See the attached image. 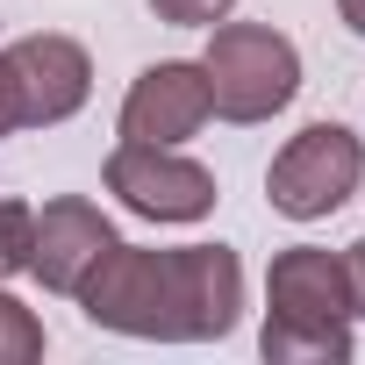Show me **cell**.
<instances>
[{
  "mask_svg": "<svg viewBox=\"0 0 365 365\" xmlns=\"http://www.w3.org/2000/svg\"><path fill=\"white\" fill-rule=\"evenodd\" d=\"M72 301L129 344H222L244 322L251 279L230 244H115Z\"/></svg>",
  "mask_w": 365,
  "mask_h": 365,
  "instance_id": "obj_1",
  "label": "cell"
},
{
  "mask_svg": "<svg viewBox=\"0 0 365 365\" xmlns=\"http://www.w3.org/2000/svg\"><path fill=\"white\" fill-rule=\"evenodd\" d=\"M258 351L272 365H351V351H358V308H351L344 251L287 244L265 265Z\"/></svg>",
  "mask_w": 365,
  "mask_h": 365,
  "instance_id": "obj_2",
  "label": "cell"
},
{
  "mask_svg": "<svg viewBox=\"0 0 365 365\" xmlns=\"http://www.w3.org/2000/svg\"><path fill=\"white\" fill-rule=\"evenodd\" d=\"M201 79H208V108L230 129H258L272 115L294 108L301 93V43L272 22H215L208 51H201Z\"/></svg>",
  "mask_w": 365,
  "mask_h": 365,
  "instance_id": "obj_3",
  "label": "cell"
},
{
  "mask_svg": "<svg viewBox=\"0 0 365 365\" xmlns=\"http://www.w3.org/2000/svg\"><path fill=\"white\" fill-rule=\"evenodd\" d=\"M101 187L136 222H158V230H194L222 201L215 165H201L187 143H136V136H115V150L101 165Z\"/></svg>",
  "mask_w": 365,
  "mask_h": 365,
  "instance_id": "obj_4",
  "label": "cell"
},
{
  "mask_svg": "<svg viewBox=\"0 0 365 365\" xmlns=\"http://www.w3.org/2000/svg\"><path fill=\"white\" fill-rule=\"evenodd\" d=\"M358 187H365V136L344 122L294 129L265 165V201L287 222H329L344 201H358Z\"/></svg>",
  "mask_w": 365,
  "mask_h": 365,
  "instance_id": "obj_5",
  "label": "cell"
},
{
  "mask_svg": "<svg viewBox=\"0 0 365 365\" xmlns=\"http://www.w3.org/2000/svg\"><path fill=\"white\" fill-rule=\"evenodd\" d=\"M208 122H215V108H208L201 58H158V65H143L129 79L122 108H115V136H136V143H194Z\"/></svg>",
  "mask_w": 365,
  "mask_h": 365,
  "instance_id": "obj_6",
  "label": "cell"
},
{
  "mask_svg": "<svg viewBox=\"0 0 365 365\" xmlns=\"http://www.w3.org/2000/svg\"><path fill=\"white\" fill-rule=\"evenodd\" d=\"M15 65V86H22V129H58L72 122L86 101H93V58L79 36L65 29H29L15 43H0Z\"/></svg>",
  "mask_w": 365,
  "mask_h": 365,
  "instance_id": "obj_7",
  "label": "cell"
},
{
  "mask_svg": "<svg viewBox=\"0 0 365 365\" xmlns=\"http://www.w3.org/2000/svg\"><path fill=\"white\" fill-rule=\"evenodd\" d=\"M122 244V230L108 222V208L101 201H86V194H51L43 208H36V244H29V279L43 287V294H79L86 287V272L108 258Z\"/></svg>",
  "mask_w": 365,
  "mask_h": 365,
  "instance_id": "obj_8",
  "label": "cell"
},
{
  "mask_svg": "<svg viewBox=\"0 0 365 365\" xmlns=\"http://www.w3.org/2000/svg\"><path fill=\"white\" fill-rule=\"evenodd\" d=\"M43 351H51L43 315H36L15 287H0V365H36Z\"/></svg>",
  "mask_w": 365,
  "mask_h": 365,
  "instance_id": "obj_9",
  "label": "cell"
},
{
  "mask_svg": "<svg viewBox=\"0 0 365 365\" xmlns=\"http://www.w3.org/2000/svg\"><path fill=\"white\" fill-rule=\"evenodd\" d=\"M29 244H36V208L29 201H0V287H15L29 272Z\"/></svg>",
  "mask_w": 365,
  "mask_h": 365,
  "instance_id": "obj_10",
  "label": "cell"
},
{
  "mask_svg": "<svg viewBox=\"0 0 365 365\" xmlns=\"http://www.w3.org/2000/svg\"><path fill=\"white\" fill-rule=\"evenodd\" d=\"M150 15L165 29H215V22L237 15V0H150Z\"/></svg>",
  "mask_w": 365,
  "mask_h": 365,
  "instance_id": "obj_11",
  "label": "cell"
},
{
  "mask_svg": "<svg viewBox=\"0 0 365 365\" xmlns=\"http://www.w3.org/2000/svg\"><path fill=\"white\" fill-rule=\"evenodd\" d=\"M15 129H22V86H15L8 51H0V136H15Z\"/></svg>",
  "mask_w": 365,
  "mask_h": 365,
  "instance_id": "obj_12",
  "label": "cell"
},
{
  "mask_svg": "<svg viewBox=\"0 0 365 365\" xmlns=\"http://www.w3.org/2000/svg\"><path fill=\"white\" fill-rule=\"evenodd\" d=\"M344 272H351V308H358V322H365V237L344 244Z\"/></svg>",
  "mask_w": 365,
  "mask_h": 365,
  "instance_id": "obj_13",
  "label": "cell"
},
{
  "mask_svg": "<svg viewBox=\"0 0 365 365\" xmlns=\"http://www.w3.org/2000/svg\"><path fill=\"white\" fill-rule=\"evenodd\" d=\"M336 22H344V29L365 43V0H336Z\"/></svg>",
  "mask_w": 365,
  "mask_h": 365,
  "instance_id": "obj_14",
  "label": "cell"
}]
</instances>
